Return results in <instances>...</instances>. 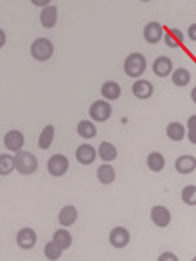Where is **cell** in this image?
Returning a JSON list of instances; mask_svg holds the SVG:
<instances>
[{"label": "cell", "instance_id": "cell-20", "mask_svg": "<svg viewBox=\"0 0 196 261\" xmlns=\"http://www.w3.org/2000/svg\"><path fill=\"white\" fill-rule=\"evenodd\" d=\"M52 241L62 250H66L71 246L73 238L68 230L64 228L55 230L52 236Z\"/></svg>", "mask_w": 196, "mask_h": 261}, {"label": "cell", "instance_id": "cell-6", "mask_svg": "<svg viewBox=\"0 0 196 261\" xmlns=\"http://www.w3.org/2000/svg\"><path fill=\"white\" fill-rule=\"evenodd\" d=\"M15 241L22 250H31L35 247L38 237L35 230L31 227H22L17 232Z\"/></svg>", "mask_w": 196, "mask_h": 261}, {"label": "cell", "instance_id": "cell-22", "mask_svg": "<svg viewBox=\"0 0 196 261\" xmlns=\"http://www.w3.org/2000/svg\"><path fill=\"white\" fill-rule=\"evenodd\" d=\"M117 154L116 146L109 142H102L98 147V155L100 158L106 163H110L116 160Z\"/></svg>", "mask_w": 196, "mask_h": 261}, {"label": "cell", "instance_id": "cell-33", "mask_svg": "<svg viewBox=\"0 0 196 261\" xmlns=\"http://www.w3.org/2000/svg\"><path fill=\"white\" fill-rule=\"evenodd\" d=\"M188 36L191 41L196 42V22L191 24L188 29Z\"/></svg>", "mask_w": 196, "mask_h": 261}, {"label": "cell", "instance_id": "cell-23", "mask_svg": "<svg viewBox=\"0 0 196 261\" xmlns=\"http://www.w3.org/2000/svg\"><path fill=\"white\" fill-rule=\"evenodd\" d=\"M77 132L78 135L86 140H90L96 137L97 134L96 126L88 120H83L77 125Z\"/></svg>", "mask_w": 196, "mask_h": 261}, {"label": "cell", "instance_id": "cell-12", "mask_svg": "<svg viewBox=\"0 0 196 261\" xmlns=\"http://www.w3.org/2000/svg\"><path fill=\"white\" fill-rule=\"evenodd\" d=\"M163 35V28L159 22H150L144 27L143 37L145 42L151 45L159 42Z\"/></svg>", "mask_w": 196, "mask_h": 261}, {"label": "cell", "instance_id": "cell-17", "mask_svg": "<svg viewBox=\"0 0 196 261\" xmlns=\"http://www.w3.org/2000/svg\"><path fill=\"white\" fill-rule=\"evenodd\" d=\"M185 41L183 33L179 29L173 28L167 30L164 36V42L171 48H177L183 44Z\"/></svg>", "mask_w": 196, "mask_h": 261}, {"label": "cell", "instance_id": "cell-30", "mask_svg": "<svg viewBox=\"0 0 196 261\" xmlns=\"http://www.w3.org/2000/svg\"><path fill=\"white\" fill-rule=\"evenodd\" d=\"M188 138L190 143L196 145V114H193L187 120Z\"/></svg>", "mask_w": 196, "mask_h": 261}, {"label": "cell", "instance_id": "cell-2", "mask_svg": "<svg viewBox=\"0 0 196 261\" xmlns=\"http://www.w3.org/2000/svg\"><path fill=\"white\" fill-rule=\"evenodd\" d=\"M15 169L23 175H30L35 173L38 168L37 157L29 151L20 150L14 155Z\"/></svg>", "mask_w": 196, "mask_h": 261}, {"label": "cell", "instance_id": "cell-27", "mask_svg": "<svg viewBox=\"0 0 196 261\" xmlns=\"http://www.w3.org/2000/svg\"><path fill=\"white\" fill-rule=\"evenodd\" d=\"M15 170L14 156L9 154L0 155V175L6 176Z\"/></svg>", "mask_w": 196, "mask_h": 261}, {"label": "cell", "instance_id": "cell-8", "mask_svg": "<svg viewBox=\"0 0 196 261\" xmlns=\"http://www.w3.org/2000/svg\"><path fill=\"white\" fill-rule=\"evenodd\" d=\"M130 241L129 230L125 227L118 226L112 229L109 235V242L116 249H122L128 245Z\"/></svg>", "mask_w": 196, "mask_h": 261}, {"label": "cell", "instance_id": "cell-21", "mask_svg": "<svg viewBox=\"0 0 196 261\" xmlns=\"http://www.w3.org/2000/svg\"><path fill=\"white\" fill-rule=\"evenodd\" d=\"M96 177L100 182L103 185H110L116 178V172L113 166L110 164H102L96 170Z\"/></svg>", "mask_w": 196, "mask_h": 261}, {"label": "cell", "instance_id": "cell-4", "mask_svg": "<svg viewBox=\"0 0 196 261\" xmlns=\"http://www.w3.org/2000/svg\"><path fill=\"white\" fill-rule=\"evenodd\" d=\"M89 115L95 122L104 123L111 117V105L104 100H96L89 108Z\"/></svg>", "mask_w": 196, "mask_h": 261}, {"label": "cell", "instance_id": "cell-7", "mask_svg": "<svg viewBox=\"0 0 196 261\" xmlns=\"http://www.w3.org/2000/svg\"><path fill=\"white\" fill-rule=\"evenodd\" d=\"M58 20V9L56 6L48 5L41 8L39 22L45 30H52L56 27Z\"/></svg>", "mask_w": 196, "mask_h": 261}, {"label": "cell", "instance_id": "cell-5", "mask_svg": "<svg viewBox=\"0 0 196 261\" xmlns=\"http://www.w3.org/2000/svg\"><path fill=\"white\" fill-rule=\"evenodd\" d=\"M69 169V160L63 154L58 153L52 155L47 163V169L52 176H63L67 173Z\"/></svg>", "mask_w": 196, "mask_h": 261}, {"label": "cell", "instance_id": "cell-28", "mask_svg": "<svg viewBox=\"0 0 196 261\" xmlns=\"http://www.w3.org/2000/svg\"><path fill=\"white\" fill-rule=\"evenodd\" d=\"M64 250H61L57 244L54 243V241H50L46 243L44 247V256L47 259L50 260H57L61 257Z\"/></svg>", "mask_w": 196, "mask_h": 261}, {"label": "cell", "instance_id": "cell-24", "mask_svg": "<svg viewBox=\"0 0 196 261\" xmlns=\"http://www.w3.org/2000/svg\"><path fill=\"white\" fill-rule=\"evenodd\" d=\"M147 166L150 170L154 172H159L165 168V160L162 154L160 152H150L147 157Z\"/></svg>", "mask_w": 196, "mask_h": 261}, {"label": "cell", "instance_id": "cell-34", "mask_svg": "<svg viewBox=\"0 0 196 261\" xmlns=\"http://www.w3.org/2000/svg\"><path fill=\"white\" fill-rule=\"evenodd\" d=\"M6 42H7V36H6V32L0 28V49L3 48L6 45Z\"/></svg>", "mask_w": 196, "mask_h": 261}, {"label": "cell", "instance_id": "cell-18", "mask_svg": "<svg viewBox=\"0 0 196 261\" xmlns=\"http://www.w3.org/2000/svg\"><path fill=\"white\" fill-rule=\"evenodd\" d=\"M101 95L108 100H116L120 97L121 88L119 84L113 81H107L101 88Z\"/></svg>", "mask_w": 196, "mask_h": 261}, {"label": "cell", "instance_id": "cell-3", "mask_svg": "<svg viewBox=\"0 0 196 261\" xmlns=\"http://www.w3.org/2000/svg\"><path fill=\"white\" fill-rule=\"evenodd\" d=\"M146 59L141 53L129 55L124 62V71L128 77L136 79L140 77L146 70Z\"/></svg>", "mask_w": 196, "mask_h": 261}, {"label": "cell", "instance_id": "cell-16", "mask_svg": "<svg viewBox=\"0 0 196 261\" xmlns=\"http://www.w3.org/2000/svg\"><path fill=\"white\" fill-rule=\"evenodd\" d=\"M175 169L182 175L191 174L196 169V159L191 155H181L176 160Z\"/></svg>", "mask_w": 196, "mask_h": 261}, {"label": "cell", "instance_id": "cell-14", "mask_svg": "<svg viewBox=\"0 0 196 261\" xmlns=\"http://www.w3.org/2000/svg\"><path fill=\"white\" fill-rule=\"evenodd\" d=\"M173 69V62L167 56H159L153 62V71L157 77H168L171 74Z\"/></svg>", "mask_w": 196, "mask_h": 261}, {"label": "cell", "instance_id": "cell-1", "mask_svg": "<svg viewBox=\"0 0 196 261\" xmlns=\"http://www.w3.org/2000/svg\"><path fill=\"white\" fill-rule=\"evenodd\" d=\"M55 53L53 42L46 37H38L30 45V54L32 59L38 62L50 60Z\"/></svg>", "mask_w": 196, "mask_h": 261}, {"label": "cell", "instance_id": "cell-10", "mask_svg": "<svg viewBox=\"0 0 196 261\" xmlns=\"http://www.w3.org/2000/svg\"><path fill=\"white\" fill-rule=\"evenodd\" d=\"M152 221L159 227H166L172 221L169 210L163 205H155L150 212Z\"/></svg>", "mask_w": 196, "mask_h": 261}, {"label": "cell", "instance_id": "cell-31", "mask_svg": "<svg viewBox=\"0 0 196 261\" xmlns=\"http://www.w3.org/2000/svg\"><path fill=\"white\" fill-rule=\"evenodd\" d=\"M159 261H178L179 258L172 252H164L158 258Z\"/></svg>", "mask_w": 196, "mask_h": 261}, {"label": "cell", "instance_id": "cell-11", "mask_svg": "<svg viewBox=\"0 0 196 261\" xmlns=\"http://www.w3.org/2000/svg\"><path fill=\"white\" fill-rule=\"evenodd\" d=\"M75 157L80 164L89 166L96 160V151L91 145L84 143L80 145L76 149Z\"/></svg>", "mask_w": 196, "mask_h": 261}, {"label": "cell", "instance_id": "cell-37", "mask_svg": "<svg viewBox=\"0 0 196 261\" xmlns=\"http://www.w3.org/2000/svg\"><path fill=\"white\" fill-rule=\"evenodd\" d=\"M192 260L193 261H195L196 260V256H195V257L193 258Z\"/></svg>", "mask_w": 196, "mask_h": 261}, {"label": "cell", "instance_id": "cell-25", "mask_svg": "<svg viewBox=\"0 0 196 261\" xmlns=\"http://www.w3.org/2000/svg\"><path fill=\"white\" fill-rule=\"evenodd\" d=\"M166 135L173 141H182L185 137V128L179 122H172L167 126Z\"/></svg>", "mask_w": 196, "mask_h": 261}, {"label": "cell", "instance_id": "cell-13", "mask_svg": "<svg viewBox=\"0 0 196 261\" xmlns=\"http://www.w3.org/2000/svg\"><path fill=\"white\" fill-rule=\"evenodd\" d=\"M78 218V209L71 204L64 206L58 215L59 224L64 227H70L75 224Z\"/></svg>", "mask_w": 196, "mask_h": 261}, {"label": "cell", "instance_id": "cell-36", "mask_svg": "<svg viewBox=\"0 0 196 261\" xmlns=\"http://www.w3.org/2000/svg\"><path fill=\"white\" fill-rule=\"evenodd\" d=\"M140 1H142V2H150V1H151V0H140Z\"/></svg>", "mask_w": 196, "mask_h": 261}, {"label": "cell", "instance_id": "cell-32", "mask_svg": "<svg viewBox=\"0 0 196 261\" xmlns=\"http://www.w3.org/2000/svg\"><path fill=\"white\" fill-rule=\"evenodd\" d=\"M52 1V0H30L31 4H32L34 7L41 9L50 5Z\"/></svg>", "mask_w": 196, "mask_h": 261}, {"label": "cell", "instance_id": "cell-26", "mask_svg": "<svg viewBox=\"0 0 196 261\" xmlns=\"http://www.w3.org/2000/svg\"><path fill=\"white\" fill-rule=\"evenodd\" d=\"M191 74L189 71L184 68H177L172 75V82L179 88L187 86L191 82Z\"/></svg>", "mask_w": 196, "mask_h": 261}, {"label": "cell", "instance_id": "cell-15", "mask_svg": "<svg viewBox=\"0 0 196 261\" xmlns=\"http://www.w3.org/2000/svg\"><path fill=\"white\" fill-rule=\"evenodd\" d=\"M153 85L149 81L145 79L137 80L133 83L132 86V92L136 98L140 100H146L153 95Z\"/></svg>", "mask_w": 196, "mask_h": 261}, {"label": "cell", "instance_id": "cell-9", "mask_svg": "<svg viewBox=\"0 0 196 261\" xmlns=\"http://www.w3.org/2000/svg\"><path fill=\"white\" fill-rule=\"evenodd\" d=\"M5 147L11 152H17L21 150L24 144V137L21 131L12 129L5 134L3 138Z\"/></svg>", "mask_w": 196, "mask_h": 261}, {"label": "cell", "instance_id": "cell-35", "mask_svg": "<svg viewBox=\"0 0 196 261\" xmlns=\"http://www.w3.org/2000/svg\"><path fill=\"white\" fill-rule=\"evenodd\" d=\"M191 98L192 101L196 105V86H194L192 90H191Z\"/></svg>", "mask_w": 196, "mask_h": 261}, {"label": "cell", "instance_id": "cell-19", "mask_svg": "<svg viewBox=\"0 0 196 261\" xmlns=\"http://www.w3.org/2000/svg\"><path fill=\"white\" fill-rule=\"evenodd\" d=\"M55 126L52 124H47L40 134L38 137V146L42 150H47L52 146L55 138Z\"/></svg>", "mask_w": 196, "mask_h": 261}, {"label": "cell", "instance_id": "cell-29", "mask_svg": "<svg viewBox=\"0 0 196 261\" xmlns=\"http://www.w3.org/2000/svg\"><path fill=\"white\" fill-rule=\"evenodd\" d=\"M182 200L188 206L196 205V186L188 185L182 191Z\"/></svg>", "mask_w": 196, "mask_h": 261}]
</instances>
